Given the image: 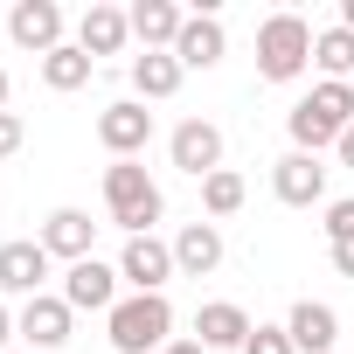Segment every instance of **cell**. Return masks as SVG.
<instances>
[{"instance_id":"obj_16","label":"cell","mask_w":354,"mask_h":354,"mask_svg":"<svg viewBox=\"0 0 354 354\" xmlns=\"http://www.w3.org/2000/svg\"><path fill=\"white\" fill-rule=\"evenodd\" d=\"M216 264H223V230H216V223H188L181 236H174V271L209 278Z\"/></svg>"},{"instance_id":"obj_13","label":"cell","mask_w":354,"mask_h":354,"mask_svg":"<svg viewBox=\"0 0 354 354\" xmlns=\"http://www.w3.org/2000/svg\"><path fill=\"white\" fill-rule=\"evenodd\" d=\"M285 333H292L299 354H333V340H340V313L319 306V299H299L292 319H285Z\"/></svg>"},{"instance_id":"obj_2","label":"cell","mask_w":354,"mask_h":354,"mask_svg":"<svg viewBox=\"0 0 354 354\" xmlns=\"http://www.w3.org/2000/svg\"><path fill=\"white\" fill-rule=\"evenodd\" d=\"M104 209H111V223L125 230V236H153V223H160V188L146 181V167L139 160H111L104 167Z\"/></svg>"},{"instance_id":"obj_20","label":"cell","mask_w":354,"mask_h":354,"mask_svg":"<svg viewBox=\"0 0 354 354\" xmlns=\"http://www.w3.org/2000/svg\"><path fill=\"white\" fill-rule=\"evenodd\" d=\"M132 91L139 97H174V91H181V56H174V49L132 56Z\"/></svg>"},{"instance_id":"obj_9","label":"cell","mask_w":354,"mask_h":354,"mask_svg":"<svg viewBox=\"0 0 354 354\" xmlns=\"http://www.w3.org/2000/svg\"><path fill=\"white\" fill-rule=\"evenodd\" d=\"M271 188H278L285 209H313V202L326 195V167H319V153H285V160L271 167Z\"/></svg>"},{"instance_id":"obj_17","label":"cell","mask_w":354,"mask_h":354,"mask_svg":"<svg viewBox=\"0 0 354 354\" xmlns=\"http://www.w3.org/2000/svg\"><path fill=\"white\" fill-rule=\"evenodd\" d=\"M181 28H188V15L174 8V0H139V8H132V35H139L146 49H174Z\"/></svg>"},{"instance_id":"obj_14","label":"cell","mask_w":354,"mask_h":354,"mask_svg":"<svg viewBox=\"0 0 354 354\" xmlns=\"http://www.w3.org/2000/svg\"><path fill=\"white\" fill-rule=\"evenodd\" d=\"M223 49H230V35H223V21H216V15H188L181 42H174L181 70H216V63H223Z\"/></svg>"},{"instance_id":"obj_11","label":"cell","mask_w":354,"mask_h":354,"mask_svg":"<svg viewBox=\"0 0 354 354\" xmlns=\"http://www.w3.org/2000/svg\"><path fill=\"white\" fill-rule=\"evenodd\" d=\"M42 278H49V250L42 243H0V292H21V299H42Z\"/></svg>"},{"instance_id":"obj_31","label":"cell","mask_w":354,"mask_h":354,"mask_svg":"<svg viewBox=\"0 0 354 354\" xmlns=\"http://www.w3.org/2000/svg\"><path fill=\"white\" fill-rule=\"evenodd\" d=\"M340 28H354V0H340Z\"/></svg>"},{"instance_id":"obj_7","label":"cell","mask_w":354,"mask_h":354,"mask_svg":"<svg viewBox=\"0 0 354 354\" xmlns=\"http://www.w3.org/2000/svg\"><path fill=\"white\" fill-rule=\"evenodd\" d=\"M118 278H125L132 292H160V285L174 278V243H160V236H125Z\"/></svg>"},{"instance_id":"obj_6","label":"cell","mask_w":354,"mask_h":354,"mask_svg":"<svg viewBox=\"0 0 354 354\" xmlns=\"http://www.w3.org/2000/svg\"><path fill=\"white\" fill-rule=\"evenodd\" d=\"M167 153H174V167H181V174H195V181H209V174L223 167V132H216L209 118H188V125H174Z\"/></svg>"},{"instance_id":"obj_5","label":"cell","mask_w":354,"mask_h":354,"mask_svg":"<svg viewBox=\"0 0 354 354\" xmlns=\"http://www.w3.org/2000/svg\"><path fill=\"white\" fill-rule=\"evenodd\" d=\"M97 139H104V153H111V160H132V153L153 139V111H146L139 97H118V104H104V111H97Z\"/></svg>"},{"instance_id":"obj_22","label":"cell","mask_w":354,"mask_h":354,"mask_svg":"<svg viewBox=\"0 0 354 354\" xmlns=\"http://www.w3.org/2000/svg\"><path fill=\"white\" fill-rule=\"evenodd\" d=\"M313 63L326 70V84H347V77H354V28H326V35H313Z\"/></svg>"},{"instance_id":"obj_25","label":"cell","mask_w":354,"mask_h":354,"mask_svg":"<svg viewBox=\"0 0 354 354\" xmlns=\"http://www.w3.org/2000/svg\"><path fill=\"white\" fill-rule=\"evenodd\" d=\"M319 230H326V243H347L354 236V202H326V223Z\"/></svg>"},{"instance_id":"obj_1","label":"cell","mask_w":354,"mask_h":354,"mask_svg":"<svg viewBox=\"0 0 354 354\" xmlns=\"http://www.w3.org/2000/svg\"><path fill=\"white\" fill-rule=\"evenodd\" d=\"M104 326H111L118 354H160L167 333H174V306H167V292H132L104 313Z\"/></svg>"},{"instance_id":"obj_26","label":"cell","mask_w":354,"mask_h":354,"mask_svg":"<svg viewBox=\"0 0 354 354\" xmlns=\"http://www.w3.org/2000/svg\"><path fill=\"white\" fill-rule=\"evenodd\" d=\"M8 153H21V118L0 111V160H8Z\"/></svg>"},{"instance_id":"obj_4","label":"cell","mask_w":354,"mask_h":354,"mask_svg":"<svg viewBox=\"0 0 354 354\" xmlns=\"http://www.w3.org/2000/svg\"><path fill=\"white\" fill-rule=\"evenodd\" d=\"M306 63H313V28L299 15H271L257 28V77L264 84H292Z\"/></svg>"},{"instance_id":"obj_15","label":"cell","mask_w":354,"mask_h":354,"mask_svg":"<svg viewBox=\"0 0 354 354\" xmlns=\"http://www.w3.org/2000/svg\"><path fill=\"white\" fill-rule=\"evenodd\" d=\"M91 236H97V223H91L84 209H56V216L42 223V250H49V257H70V264L91 257Z\"/></svg>"},{"instance_id":"obj_24","label":"cell","mask_w":354,"mask_h":354,"mask_svg":"<svg viewBox=\"0 0 354 354\" xmlns=\"http://www.w3.org/2000/svg\"><path fill=\"white\" fill-rule=\"evenodd\" d=\"M243 354H299V347H292V333H285V326H250Z\"/></svg>"},{"instance_id":"obj_30","label":"cell","mask_w":354,"mask_h":354,"mask_svg":"<svg viewBox=\"0 0 354 354\" xmlns=\"http://www.w3.org/2000/svg\"><path fill=\"white\" fill-rule=\"evenodd\" d=\"M8 333H15V319H8V306H0V354H8Z\"/></svg>"},{"instance_id":"obj_23","label":"cell","mask_w":354,"mask_h":354,"mask_svg":"<svg viewBox=\"0 0 354 354\" xmlns=\"http://www.w3.org/2000/svg\"><path fill=\"white\" fill-rule=\"evenodd\" d=\"M202 209H209V216H236V209H243V174L216 167L209 181H202Z\"/></svg>"},{"instance_id":"obj_28","label":"cell","mask_w":354,"mask_h":354,"mask_svg":"<svg viewBox=\"0 0 354 354\" xmlns=\"http://www.w3.org/2000/svg\"><path fill=\"white\" fill-rule=\"evenodd\" d=\"M160 354H209V347H202V340H167Z\"/></svg>"},{"instance_id":"obj_27","label":"cell","mask_w":354,"mask_h":354,"mask_svg":"<svg viewBox=\"0 0 354 354\" xmlns=\"http://www.w3.org/2000/svg\"><path fill=\"white\" fill-rule=\"evenodd\" d=\"M326 250H333V271H340V278H354V236H347V243H326Z\"/></svg>"},{"instance_id":"obj_19","label":"cell","mask_w":354,"mask_h":354,"mask_svg":"<svg viewBox=\"0 0 354 354\" xmlns=\"http://www.w3.org/2000/svg\"><path fill=\"white\" fill-rule=\"evenodd\" d=\"M195 333H202V347L216 354V347H243L250 340V313L243 306H230V299H216V306H202L195 313Z\"/></svg>"},{"instance_id":"obj_21","label":"cell","mask_w":354,"mask_h":354,"mask_svg":"<svg viewBox=\"0 0 354 354\" xmlns=\"http://www.w3.org/2000/svg\"><path fill=\"white\" fill-rule=\"evenodd\" d=\"M91 70H97V63H91L77 42H63V49H49V56H42V84H49V91H84V84H91Z\"/></svg>"},{"instance_id":"obj_3","label":"cell","mask_w":354,"mask_h":354,"mask_svg":"<svg viewBox=\"0 0 354 354\" xmlns=\"http://www.w3.org/2000/svg\"><path fill=\"white\" fill-rule=\"evenodd\" d=\"M347 125H354V84H313V97L292 104V139H299V153L340 146Z\"/></svg>"},{"instance_id":"obj_18","label":"cell","mask_w":354,"mask_h":354,"mask_svg":"<svg viewBox=\"0 0 354 354\" xmlns=\"http://www.w3.org/2000/svg\"><path fill=\"white\" fill-rule=\"evenodd\" d=\"M21 333H28V347H42V354H49V347H63V340H70V306H63V299H49V292H42V299H28V306H21Z\"/></svg>"},{"instance_id":"obj_33","label":"cell","mask_w":354,"mask_h":354,"mask_svg":"<svg viewBox=\"0 0 354 354\" xmlns=\"http://www.w3.org/2000/svg\"><path fill=\"white\" fill-rule=\"evenodd\" d=\"M8 354H15V347H8Z\"/></svg>"},{"instance_id":"obj_12","label":"cell","mask_w":354,"mask_h":354,"mask_svg":"<svg viewBox=\"0 0 354 354\" xmlns=\"http://www.w3.org/2000/svg\"><path fill=\"white\" fill-rule=\"evenodd\" d=\"M125 35H132V15L104 8V0H91L84 21H77V49H84L91 63H97V56H118V49H125Z\"/></svg>"},{"instance_id":"obj_32","label":"cell","mask_w":354,"mask_h":354,"mask_svg":"<svg viewBox=\"0 0 354 354\" xmlns=\"http://www.w3.org/2000/svg\"><path fill=\"white\" fill-rule=\"evenodd\" d=\"M0 111H8V70H0Z\"/></svg>"},{"instance_id":"obj_29","label":"cell","mask_w":354,"mask_h":354,"mask_svg":"<svg viewBox=\"0 0 354 354\" xmlns=\"http://www.w3.org/2000/svg\"><path fill=\"white\" fill-rule=\"evenodd\" d=\"M333 153H340V167H354V125L340 132V146H333Z\"/></svg>"},{"instance_id":"obj_8","label":"cell","mask_w":354,"mask_h":354,"mask_svg":"<svg viewBox=\"0 0 354 354\" xmlns=\"http://www.w3.org/2000/svg\"><path fill=\"white\" fill-rule=\"evenodd\" d=\"M63 306H70V313H111V306H118V271L97 264V257L70 264V278H63Z\"/></svg>"},{"instance_id":"obj_10","label":"cell","mask_w":354,"mask_h":354,"mask_svg":"<svg viewBox=\"0 0 354 354\" xmlns=\"http://www.w3.org/2000/svg\"><path fill=\"white\" fill-rule=\"evenodd\" d=\"M8 35L21 49L49 56V49H63V8H56V0H21V8L8 15Z\"/></svg>"}]
</instances>
